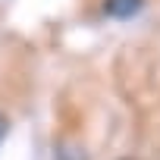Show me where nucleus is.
Listing matches in <instances>:
<instances>
[{
    "label": "nucleus",
    "instance_id": "f257e3e1",
    "mask_svg": "<svg viewBox=\"0 0 160 160\" xmlns=\"http://www.w3.org/2000/svg\"><path fill=\"white\" fill-rule=\"evenodd\" d=\"M144 10V0H104V13L110 19H132Z\"/></svg>",
    "mask_w": 160,
    "mask_h": 160
},
{
    "label": "nucleus",
    "instance_id": "f03ea898",
    "mask_svg": "<svg viewBox=\"0 0 160 160\" xmlns=\"http://www.w3.org/2000/svg\"><path fill=\"white\" fill-rule=\"evenodd\" d=\"M7 132H10V119L0 113V144H3V138H7Z\"/></svg>",
    "mask_w": 160,
    "mask_h": 160
}]
</instances>
